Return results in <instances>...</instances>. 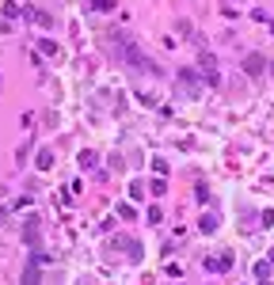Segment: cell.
I'll list each match as a JSON object with an SVG mask.
<instances>
[{"mask_svg":"<svg viewBox=\"0 0 274 285\" xmlns=\"http://www.w3.org/2000/svg\"><path fill=\"white\" fill-rule=\"evenodd\" d=\"M175 80H179V95H198V91H202V80H198L194 69H179Z\"/></svg>","mask_w":274,"mask_h":285,"instance_id":"1","label":"cell"},{"mask_svg":"<svg viewBox=\"0 0 274 285\" xmlns=\"http://www.w3.org/2000/svg\"><path fill=\"white\" fill-rule=\"evenodd\" d=\"M198 65H202L206 84H210V87H217V80H221V76H217V57L210 54V50H202V54H198Z\"/></svg>","mask_w":274,"mask_h":285,"instance_id":"2","label":"cell"},{"mask_svg":"<svg viewBox=\"0 0 274 285\" xmlns=\"http://www.w3.org/2000/svg\"><path fill=\"white\" fill-rule=\"evenodd\" d=\"M232 262H236V258H232V251H221V255H210L202 266H206L210 274H221V270H232Z\"/></svg>","mask_w":274,"mask_h":285,"instance_id":"3","label":"cell"},{"mask_svg":"<svg viewBox=\"0 0 274 285\" xmlns=\"http://www.w3.org/2000/svg\"><path fill=\"white\" fill-rule=\"evenodd\" d=\"M263 69H267L263 54H247V57H244V72H247V76H259Z\"/></svg>","mask_w":274,"mask_h":285,"instance_id":"4","label":"cell"},{"mask_svg":"<svg viewBox=\"0 0 274 285\" xmlns=\"http://www.w3.org/2000/svg\"><path fill=\"white\" fill-rule=\"evenodd\" d=\"M111 243H115V247H122V251H130L133 258H141V243H137V240H130V236H115Z\"/></svg>","mask_w":274,"mask_h":285,"instance_id":"5","label":"cell"},{"mask_svg":"<svg viewBox=\"0 0 274 285\" xmlns=\"http://www.w3.org/2000/svg\"><path fill=\"white\" fill-rule=\"evenodd\" d=\"M19 285H42V266L38 262H27V270H23V282Z\"/></svg>","mask_w":274,"mask_h":285,"instance_id":"6","label":"cell"},{"mask_svg":"<svg viewBox=\"0 0 274 285\" xmlns=\"http://www.w3.org/2000/svg\"><path fill=\"white\" fill-rule=\"evenodd\" d=\"M34 168H38V171H50V168H54V152H50V148H38V156H34Z\"/></svg>","mask_w":274,"mask_h":285,"instance_id":"7","label":"cell"},{"mask_svg":"<svg viewBox=\"0 0 274 285\" xmlns=\"http://www.w3.org/2000/svg\"><path fill=\"white\" fill-rule=\"evenodd\" d=\"M198 232L213 236V232H217V217H213V213H202V217H198Z\"/></svg>","mask_w":274,"mask_h":285,"instance_id":"8","label":"cell"},{"mask_svg":"<svg viewBox=\"0 0 274 285\" xmlns=\"http://www.w3.org/2000/svg\"><path fill=\"white\" fill-rule=\"evenodd\" d=\"M0 15H4V19H8V23H15V19H19V4H15V0H8V4H4V8H0Z\"/></svg>","mask_w":274,"mask_h":285,"instance_id":"9","label":"cell"},{"mask_svg":"<svg viewBox=\"0 0 274 285\" xmlns=\"http://www.w3.org/2000/svg\"><path fill=\"white\" fill-rule=\"evenodd\" d=\"M23 240H27L30 247H34V240H38V221H34V217H30V221H27V228H23Z\"/></svg>","mask_w":274,"mask_h":285,"instance_id":"10","label":"cell"},{"mask_svg":"<svg viewBox=\"0 0 274 285\" xmlns=\"http://www.w3.org/2000/svg\"><path fill=\"white\" fill-rule=\"evenodd\" d=\"M30 19H34L38 27H54V19H50V15H46V12H34V15H30Z\"/></svg>","mask_w":274,"mask_h":285,"instance_id":"11","label":"cell"},{"mask_svg":"<svg viewBox=\"0 0 274 285\" xmlns=\"http://www.w3.org/2000/svg\"><path fill=\"white\" fill-rule=\"evenodd\" d=\"M149 190H152V198H160L168 186H164V179H152V183H149Z\"/></svg>","mask_w":274,"mask_h":285,"instance_id":"12","label":"cell"},{"mask_svg":"<svg viewBox=\"0 0 274 285\" xmlns=\"http://www.w3.org/2000/svg\"><path fill=\"white\" fill-rule=\"evenodd\" d=\"M118 217H122V221H133L137 213H133V205H118Z\"/></svg>","mask_w":274,"mask_h":285,"instance_id":"13","label":"cell"},{"mask_svg":"<svg viewBox=\"0 0 274 285\" xmlns=\"http://www.w3.org/2000/svg\"><path fill=\"white\" fill-rule=\"evenodd\" d=\"M149 221H152V225H160V221H164V209H160V205H152V209H149Z\"/></svg>","mask_w":274,"mask_h":285,"instance_id":"14","label":"cell"},{"mask_svg":"<svg viewBox=\"0 0 274 285\" xmlns=\"http://www.w3.org/2000/svg\"><path fill=\"white\" fill-rule=\"evenodd\" d=\"M271 266H274L271 258H267V262H255V274H259V278H267V274H271Z\"/></svg>","mask_w":274,"mask_h":285,"instance_id":"15","label":"cell"},{"mask_svg":"<svg viewBox=\"0 0 274 285\" xmlns=\"http://www.w3.org/2000/svg\"><path fill=\"white\" fill-rule=\"evenodd\" d=\"M80 164L84 168H95V152H80Z\"/></svg>","mask_w":274,"mask_h":285,"instance_id":"16","label":"cell"},{"mask_svg":"<svg viewBox=\"0 0 274 285\" xmlns=\"http://www.w3.org/2000/svg\"><path fill=\"white\" fill-rule=\"evenodd\" d=\"M198 201H202V205H210V201H213V194H210L206 186H198Z\"/></svg>","mask_w":274,"mask_h":285,"instance_id":"17","label":"cell"},{"mask_svg":"<svg viewBox=\"0 0 274 285\" xmlns=\"http://www.w3.org/2000/svg\"><path fill=\"white\" fill-rule=\"evenodd\" d=\"M259 221H263V228H271V225H274V209H263Z\"/></svg>","mask_w":274,"mask_h":285,"instance_id":"18","label":"cell"},{"mask_svg":"<svg viewBox=\"0 0 274 285\" xmlns=\"http://www.w3.org/2000/svg\"><path fill=\"white\" fill-rule=\"evenodd\" d=\"M115 8V0H95V12H111Z\"/></svg>","mask_w":274,"mask_h":285,"instance_id":"19","label":"cell"},{"mask_svg":"<svg viewBox=\"0 0 274 285\" xmlns=\"http://www.w3.org/2000/svg\"><path fill=\"white\" fill-rule=\"evenodd\" d=\"M0 30H12V23H8V19H4V15H0Z\"/></svg>","mask_w":274,"mask_h":285,"instance_id":"20","label":"cell"}]
</instances>
